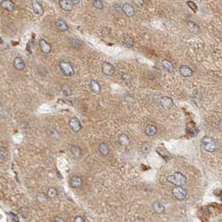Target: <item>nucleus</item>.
I'll return each mask as SVG.
<instances>
[{"label":"nucleus","instance_id":"72a5a7b5","mask_svg":"<svg viewBox=\"0 0 222 222\" xmlns=\"http://www.w3.org/2000/svg\"><path fill=\"white\" fill-rule=\"evenodd\" d=\"M72 1V3L73 4H74V6L75 5V4H78V3H79V0H71Z\"/></svg>","mask_w":222,"mask_h":222},{"label":"nucleus","instance_id":"f704fd0d","mask_svg":"<svg viewBox=\"0 0 222 222\" xmlns=\"http://www.w3.org/2000/svg\"><path fill=\"white\" fill-rule=\"evenodd\" d=\"M135 3H139V4H140V5H139V6H142V5H143V4H144V1H135Z\"/></svg>","mask_w":222,"mask_h":222},{"label":"nucleus","instance_id":"2f4dec72","mask_svg":"<svg viewBox=\"0 0 222 222\" xmlns=\"http://www.w3.org/2000/svg\"><path fill=\"white\" fill-rule=\"evenodd\" d=\"M75 222H85V220H84V219L83 218V217H81L79 216H76L75 218V220H74Z\"/></svg>","mask_w":222,"mask_h":222},{"label":"nucleus","instance_id":"aec40b11","mask_svg":"<svg viewBox=\"0 0 222 222\" xmlns=\"http://www.w3.org/2000/svg\"><path fill=\"white\" fill-rule=\"evenodd\" d=\"M32 8H33L36 14L42 15L43 14V8L38 1H33L32 2Z\"/></svg>","mask_w":222,"mask_h":222},{"label":"nucleus","instance_id":"4468645a","mask_svg":"<svg viewBox=\"0 0 222 222\" xmlns=\"http://www.w3.org/2000/svg\"><path fill=\"white\" fill-rule=\"evenodd\" d=\"M98 150L101 155L107 156L110 155V146H109V144L105 143V142H102V143L99 144Z\"/></svg>","mask_w":222,"mask_h":222},{"label":"nucleus","instance_id":"393cba45","mask_svg":"<svg viewBox=\"0 0 222 222\" xmlns=\"http://www.w3.org/2000/svg\"><path fill=\"white\" fill-rule=\"evenodd\" d=\"M69 43L74 49H79L83 46V43L79 39H75V38H70L69 39Z\"/></svg>","mask_w":222,"mask_h":222},{"label":"nucleus","instance_id":"423d86ee","mask_svg":"<svg viewBox=\"0 0 222 222\" xmlns=\"http://www.w3.org/2000/svg\"><path fill=\"white\" fill-rule=\"evenodd\" d=\"M69 126L75 133H78L82 129V124H81L79 119L76 117H73L69 119Z\"/></svg>","mask_w":222,"mask_h":222},{"label":"nucleus","instance_id":"a878e982","mask_svg":"<svg viewBox=\"0 0 222 222\" xmlns=\"http://www.w3.org/2000/svg\"><path fill=\"white\" fill-rule=\"evenodd\" d=\"M123 43H124L125 46L128 47V48H131V47H133V45H134V39H133L130 36H129V35H126V36H124Z\"/></svg>","mask_w":222,"mask_h":222},{"label":"nucleus","instance_id":"f257e3e1","mask_svg":"<svg viewBox=\"0 0 222 222\" xmlns=\"http://www.w3.org/2000/svg\"><path fill=\"white\" fill-rule=\"evenodd\" d=\"M167 181L172 185L176 186H181L183 187L184 185L187 183V178L185 175H183L181 172L177 171L173 175H170L167 177Z\"/></svg>","mask_w":222,"mask_h":222},{"label":"nucleus","instance_id":"4be33fe9","mask_svg":"<svg viewBox=\"0 0 222 222\" xmlns=\"http://www.w3.org/2000/svg\"><path fill=\"white\" fill-rule=\"evenodd\" d=\"M144 133H145V135L148 136L155 135L156 133H157V128H156L155 125H154V124H148L146 128H145Z\"/></svg>","mask_w":222,"mask_h":222},{"label":"nucleus","instance_id":"473e14b6","mask_svg":"<svg viewBox=\"0 0 222 222\" xmlns=\"http://www.w3.org/2000/svg\"><path fill=\"white\" fill-rule=\"evenodd\" d=\"M54 222H66L63 218H61V217H55L54 218Z\"/></svg>","mask_w":222,"mask_h":222},{"label":"nucleus","instance_id":"9b49d317","mask_svg":"<svg viewBox=\"0 0 222 222\" xmlns=\"http://www.w3.org/2000/svg\"><path fill=\"white\" fill-rule=\"evenodd\" d=\"M89 86L91 92L94 94H99L101 92V85L98 81L95 79H90Z\"/></svg>","mask_w":222,"mask_h":222},{"label":"nucleus","instance_id":"f8f14e48","mask_svg":"<svg viewBox=\"0 0 222 222\" xmlns=\"http://www.w3.org/2000/svg\"><path fill=\"white\" fill-rule=\"evenodd\" d=\"M59 4L60 6L61 9L67 12L71 11L74 7V4L71 0H60V1H59Z\"/></svg>","mask_w":222,"mask_h":222},{"label":"nucleus","instance_id":"5701e85b","mask_svg":"<svg viewBox=\"0 0 222 222\" xmlns=\"http://www.w3.org/2000/svg\"><path fill=\"white\" fill-rule=\"evenodd\" d=\"M119 142L121 146H129L130 140L129 136L127 135L126 134H122L119 137Z\"/></svg>","mask_w":222,"mask_h":222},{"label":"nucleus","instance_id":"ddd939ff","mask_svg":"<svg viewBox=\"0 0 222 222\" xmlns=\"http://www.w3.org/2000/svg\"><path fill=\"white\" fill-rule=\"evenodd\" d=\"M186 25H187L188 30H189L191 34H199L200 27L196 23H195L193 21L189 20L186 22Z\"/></svg>","mask_w":222,"mask_h":222},{"label":"nucleus","instance_id":"7ed1b4c3","mask_svg":"<svg viewBox=\"0 0 222 222\" xmlns=\"http://www.w3.org/2000/svg\"><path fill=\"white\" fill-rule=\"evenodd\" d=\"M59 67L60 69L61 72L63 73V75L67 77H70L75 75V69L72 63L66 60H62L59 63Z\"/></svg>","mask_w":222,"mask_h":222},{"label":"nucleus","instance_id":"412c9836","mask_svg":"<svg viewBox=\"0 0 222 222\" xmlns=\"http://www.w3.org/2000/svg\"><path fill=\"white\" fill-rule=\"evenodd\" d=\"M55 25L58 28L59 30H60L62 32H65L67 30H69V26L66 23V22L63 19H58V20L55 22Z\"/></svg>","mask_w":222,"mask_h":222},{"label":"nucleus","instance_id":"bb28decb","mask_svg":"<svg viewBox=\"0 0 222 222\" xmlns=\"http://www.w3.org/2000/svg\"><path fill=\"white\" fill-rule=\"evenodd\" d=\"M8 159V151L5 148L0 146V160L1 161H6Z\"/></svg>","mask_w":222,"mask_h":222},{"label":"nucleus","instance_id":"cd10ccee","mask_svg":"<svg viewBox=\"0 0 222 222\" xmlns=\"http://www.w3.org/2000/svg\"><path fill=\"white\" fill-rule=\"evenodd\" d=\"M58 195V190H56L55 188L51 187L49 188L48 190V192H47V196L50 198V199H53V198H55L56 196Z\"/></svg>","mask_w":222,"mask_h":222},{"label":"nucleus","instance_id":"c756f323","mask_svg":"<svg viewBox=\"0 0 222 222\" xmlns=\"http://www.w3.org/2000/svg\"><path fill=\"white\" fill-rule=\"evenodd\" d=\"M62 90H63V93L65 95H71V89H70L69 84H64L63 85H62Z\"/></svg>","mask_w":222,"mask_h":222},{"label":"nucleus","instance_id":"dca6fc26","mask_svg":"<svg viewBox=\"0 0 222 222\" xmlns=\"http://www.w3.org/2000/svg\"><path fill=\"white\" fill-rule=\"evenodd\" d=\"M180 74L183 77H190L193 75V70L188 65H181L180 67Z\"/></svg>","mask_w":222,"mask_h":222},{"label":"nucleus","instance_id":"6ab92c4d","mask_svg":"<svg viewBox=\"0 0 222 222\" xmlns=\"http://www.w3.org/2000/svg\"><path fill=\"white\" fill-rule=\"evenodd\" d=\"M1 6L2 8L4 9L7 11L9 12H13L14 11L15 9V6L14 4V3L10 1V0H4V1H2L1 2Z\"/></svg>","mask_w":222,"mask_h":222},{"label":"nucleus","instance_id":"c85d7f7f","mask_svg":"<svg viewBox=\"0 0 222 222\" xmlns=\"http://www.w3.org/2000/svg\"><path fill=\"white\" fill-rule=\"evenodd\" d=\"M92 4L95 9H99V10L104 9V4L100 0H94V1H92Z\"/></svg>","mask_w":222,"mask_h":222},{"label":"nucleus","instance_id":"39448f33","mask_svg":"<svg viewBox=\"0 0 222 222\" xmlns=\"http://www.w3.org/2000/svg\"><path fill=\"white\" fill-rule=\"evenodd\" d=\"M101 70H102V73L106 76H112L115 73V66L109 62H103L102 66H101Z\"/></svg>","mask_w":222,"mask_h":222},{"label":"nucleus","instance_id":"b1692460","mask_svg":"<svg viewBox=\"0 0 222 222\" xmlns=\"http://www.w3.org/2000/svg\"><path fill=\"white\" fill-rule=\"evenodd\" d=\"M162 67L164 68L167 72L169 73H172L174 71V66L172 63L170 61L167 60V59H164L162 61Z\"/></svg>","mask_w":222,"mask_h":222},{"label":"nucleus","instance_id":"f03ea898","mask_svg":"<svg viewBox=\"0 0 222 222\" xmlns=\"http://www.w3.org/2000/svg\"><path fill=\"white\" fill-rule=\"evenodd\" d=\"M202 147L204 148L205 151H207L209 153H214L218 150V144L217 142L212 138L210 137H204L201 140Z\"/></svg>","mask_w":222,"mask_h":222},{"label":"nucleus","instance_id":"9d476101","mask_svg":"<svg viewBox=\"0 0 222 222\" xmlns=\"http://www.w3.org/2000/svg\"><path fill=\"white\" fill-rule=\"evenodd\" d=\"M69 183H70V185H71L72 188L79 189V188H80L83 185V179L81 178L80 176H74L71 177Z\"/></svg>","mask_w":222,"mask_h":222},{"label":"nucleus","instance_id":"a211bd4d","mask_svg":"<svg viewBox=\"0 0 222 222\" xmlns=\"http://www.w3.org/2000/svg\"><path fill=\"white\" fill-rule=\"evenodd\" d=\"M152 208H153L154 211L155 212L156 214H163L164 212V210H165V208H164V205L162 204L161 202L159 201H155L152 204Z\"/></svg>","mask_w":222,"mask_h":222},{"label":"nucleus","instance_id":"20e7f679","mask_svg":"<svg viewBox=\"0 0 222 222\" xmlns=\"http://www.w3.org/2000/svg\"><path fill=\"white\" fill-rule=\"evenodd\" d=\"M172 195L178 200H184L187 197L188 192L185 188L181 186H176L172 190Z\"/></svg>","mask_w":222,"mask_h":222},{"label":"nucleus","instance_id":"7c9ffc66","mask_svg":"<svg viewBox=\"0 0 222 222\" xmlns=\"http://www.w3.org/2000/svg\"><path fill=\"white\" fill-rule=\"evenodd\" d=\"M186 3H187V5L190 7V9L193 10L194 13H196V12L197 11V6H196V4L194 3V2H192V1H187Z\"/></svg>","mask_w":222,"mask_h":222},{"label":"nucleus","instance_id":"2eb2a0df","mask_svg":"<svg viewBox=\"0 0 222 222\" xmlns=\"http://www.w3.org/2000/svg\"><path fill=\"white\" fill-rule=\"evenodd\" d=\"M70 152H71L72 155L75 159H80L82 155H83V150H82V149L79 146H78V145H75V144L71 145Z\"/></svg>","mask_w":222,"mask_h":222},{"label":"nucleus","instance_id":"6e6552de","mask_svg":"<svg viewBox=\"0 0 222 222\" xmlns=\"http://www.w3.org/2000/svg\"><path fill=\"white\" fill-rule=\"evenodd\" d=\"M38 46H39V49L43 54H48L49 53L51 52V50H52V46H51V44L49 43V42H47L45 39H43V38H41L39 42H38Z\"/></svg>","mask_w":222,"mask_h":222},{"label":"nucleus","instance_id":"f3484780","mask_svg":"<svg viewBox=\"0 0 222 222\" xmlns=\"http://www.w3.org/2000/svg\"><path fill=\"white\" fill-rule=\"evenodd\" d=\"M14 67L17 70H23L24 68H25V63L24 61L23 60V59L20 58V57H16V58L14 59Z\"/></svg>","mask_w":222,"mask_h":222},{"label":"nucleus","instance_id":"0eeeda50","mask_svg":"<svg viewBox=\"0 0 222 222\" xmlns=\"http://www.w3.org/2000/svg\"><path fill=\"white\" fill-rule=\"evenodd\" d=\"M159 104H160V106L164 109V110H170L172 106L174 105V102L173 99L170 98V97H168V96H163L160 99H159Z\"/></svg>","mask_w":222,"mask_h":222},{"label":"nucleus","instance_id":"1a4fd4ad","mask_svg":"<svg viewBox=\"0 0 222 222\" xmlns=\"http://www.w3.org/2000/svg\"><path fill=\"white\" fill-rule=\"evenodd\" d=\"M121 9L127 17H133L134 15L135 14V10L134 9V7L132 5H130V3H124L121 6Z\"/></svg>","mask_w":222,"mask_h":222}]
</instances>
